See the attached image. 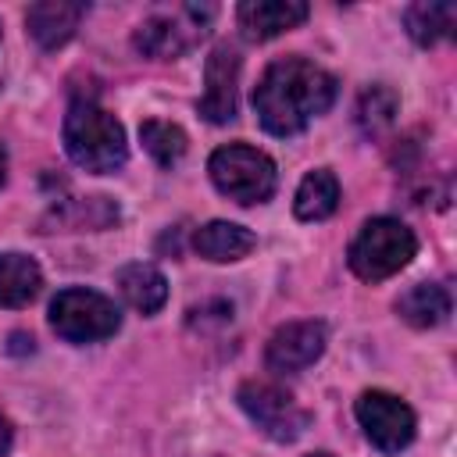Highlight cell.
<instances>
[{
	"mask_svg": "<svg viewBox=\"0 0 457 457\" xmlns=\"http://www.w3.org/2000/svg\"><path fill=\"white\" fill-rule=\"evenodd\" d=\"M336 104V79L307 57H278L253 89V111L271 136H296Z\"/></svg>",
	"mask_w": 457,
	"mask_h": 457,
	"instance_id": "1",
	"label": "cell"
},
{
	"mask_svg": "<svg viewBox=\"0 0 457 457\" xmlns=\"http://www.w3.org/2000/svg\"><path fill=\"white\" fill-rule=\"evenodd\" d=\"M64 150L79 168H86L93 175L118 171L129 157L121 121L93 100H75L68 107V114H64Z\"/></svg>",
	"mask_w": 457,
	"mask_h": 457,
	"instance_id": "2",
	"label": "cell"
},
{
	"mask_svg": "<svg viewBox=\"0 0 457 457\" xmlns=\"http://www.w3.org/2000/svg\"><path fill=\"white\" fill-rule=\"evenodd\" d=\"M418 253L414 232L396 218H371L361 225V232L350 243V268L364 282H382L411 264Z\"/></svg>",
	"mask_w": 457,
	"mask_h": 457,
	"instance_id": "3",
	"label": "cell"
},
{
	"mask_svg": "<svg viewBox=\"0 0 457 457\" xmlns=\"http://www.w3.org/2000/svg\"><path fill=\"white\" fill-rule=\"evenodd\" d=\"M214 14H218L214 4H179L171 11H157L136 29L132 46L150 61L182 57L207 36Z\"/></svg>",
	"mask_w": 457,
	"mask_h": 457,
	"instance_id": "4",
	"label": "cell"
},
{
	"mask_svg": "<svg viewBox=\"0 0 457 457\" xmlns=\"http://www.w3.org/2000/svg\"><path fill=\"white\" fill-rule=\"evenodd\" d=\"M207 171H211V182L218 186V193L243 204V207L264 204L275 193V182H278L275 161L268 154L246 146V143L218 146L207 161Z\"/></svg>",
	"mask_w": 457,
	"mask_h": 457,
	"instance_id": "5",
	"label": "cell"
},
{
	"mask_svg": "<svg viewBox=\"0 0 457 457\" xmlns=\"http://www.w3.org/2000/svg\"><path fill=\"white\" fill-rule=\"evenodd\" d=\"M50 328L68 343H96L121 328V311L114 300L93 289H61L50 303Z\"/></svg>",
	"mask_w": 457,
	"mask_h": 457,
	"instance_id": "6",
	"label": "cell"
},
{
	"mask_svg": "<svg viewBox=\"0 0 457 457\" xmlns=\"http://www.w3.org/2000/svg\"><path fill=\"white\" fill-rule=\"evenodd\" d=\"M236 400L250 414V421L268 439H275V443H296L307 432V425H311V414L282 386H271V382H243L239 393H236Z\"/></svg>",
	"mask_w": 457,
	"mask_h": 457,
	"instance_id": "7",
	"label": "cell"
},
{
	"mask_svg": "<svg viewBox=\"0 0 457 457\" xmlns=\"http://www.w3.org/2000/svg\"><path fill=\"white\" fill-rule=\"evenodd\" d=\"M353 414H357L364 436L371 439V446H378L382 453H400L403 446H411V439L418 432L414 411L400 396L382 393V389L361 393L353 403Z\"/></svg>",
	"mask_w": 457,
	"mask_h": 457,
	"instance_id": "8",
	"label": "cell"
},
{
	"mask_svg": "<svg viewBox=\"0 0 457 457\" xmlns=\"http://www.w3.org/2000/svg\"><path fill=\"white\" fill-rule=\"evenodd\" d=\"M325 339H328V332L321 321H289V325L275 328V336L268 339L264 361L278 375H296L325 353Z\"/></svg>",
	"mask_w": 457,
	"mask_h": 457,
	"instance_id": "9",
	"label": "cell"
},
{
	"mask_svg": "<svg viewBox=\"0 0 457 457\" xmlns=\"http://www.w3.org/2000/svg\"><path fill=\"white\" fill-rule=\"evenodd\" d=\"M207 89L200 96V114L211 125H225L236 118V89H239V54L228 43H218L204 68Z\"/></svg>",
	"mask_w": 457,
	"mask_h": 457,
	"instance_id": "10",
	"label": "cell"
},
{
	"mask_svg": "<svg viewBox=\"0 0 457 457\" xmlns=\"http://www.w3.org/2000/svg\"><path fill=\"white\" fill-rule=\"evenodd\" d=\"M303 18H307V4L303 0H243L236 7L239 32L250 43L275 39V36L296 29Z\"/></svg>",
	"mask_w": 457,
	"mask_h": 457,
	"instance_id": "11",
	"label": "cell"
},
{
	"mask_svg": "<svg viewBox=\"0 0 457 457\" xmlns=\"http://www.w3.org/2000/svg\"><path fill=\"white\" fill-rule=\"evenodd\" d=\"M86 14V4H68V0H43V4H32L25 11V25H29V36L43 46V50H57L64 46L79 21Z\"/></svg>",
	"mask_w": 457,
	"mask_h": 457,
	"instance_id": "12",
	"label": "cell"
},
{
	"mask_svg": "<svg viewBox=\"0 0 457 457\" xmlns=\"http://www.w3.org/2000/svg\"><path fill=\"white\" fill-rule=\"evenodd\" d=\"M193 246H196L200 257H207L214 264H228V261L246 257L257 246V236L246 225H236V221H207V225L196 228Z\"/></svg>",
	"mask_w": 457,
	"mask_h": 457,
	"instance_id": "13",
	"label": "cell"
},
{
	"mask_svg": "<svg viewBox=\"0 0 457 457\" xmlns=\"http://www.w3.org/2000/svg\"><path fill=\"white\" fill-rule=\"evenodd\" d=\"M118 289L125 296L129 307H136L139 314H157L168 300V278L146 264V261H132L118 271Z\"/></svg>",
	"mask_w": 457,
	"mask_h": 457,
	"instance_id": "14",
	"label": "cell"
},
{
	"mask_svg": "<svg viewBox=\"0 0 457 457\" xmlns=\"http://www.w3.org/2000/svg\"><path fill=\"white\" fill-rule=\"evenodd\" d=\"M403 25L418 46H436L439 39L453 36L457 25V4L446 0H418L403 11Z\"/></svg>",
	"mask_w": 457,
	"mask_h": 457,
	"instance_id": "15",
	"label": "cell"
},
{
	"mask_svg": "<svg viewBox=\"0 0 457 457\" xmlns=\"http://www.w3.org/2000/svg\"><path fill=\"white\" fill-rule=\"evenodd\" d=\"M396 314L414 328H436L450 318V293L436 282H418L396 300Z\"/></svg>",
	"mask_w": 457,
	"mask_h": 457,
	"instance_id": "16",
	"label": "cell"
},
{
	"mask_svg": "<svg viewBox=\"0 0 457 457\" xmlns=\"http://www.w3.org/2000/svg\"><path fill=\"white\" fill-rule=\"evenodd\" d=\"M43 286V271L29 253H0V307H25Z\"/></svg>",
	"mask_w": 457,
	"mask_h": 457,
	"instance_id": "17",
	"label": "cell"
},
{
	"mask_svg": "<svg viewBox=\"0 0 457 457\" xmlns=\"http://www.w3.org/2000/svg\"><path fill=\"white\" fill-rule=\"evenodd\" d=\"M339 207V182L328 168H314L303 175L293 196V211L300 221H321Z\"/></svg>",
	"mask_w": 457,
	"mask_h": 457,
	"instance_id": "18",
	"label": "cell"
},
{
	"mask_svg": "<svg viewBox=\"0 0 457 457\" xmlns=\"http://www.w3.org/2000/svg\"><path fill=\"white\" fill-rule=\"evenodd\" d=\"M114 221H118V204H111L107 196H86V200H71V204L54 207V214H50L46 225L79 232V228H107Z\"/></svg>",
	"mask_w": 457,
	"mask_h": 457,
	"instance_id": "19",
	"label": "cell"
},
{
	"mask_svg": "<svg viewBox=\"0 0 457 457\" xmlns=\"http://www.w3.org/2000/svg\"><path fill=\"white\" fill-rule=\"evenodd\" d=\"M139 139H143V150H146L161 168L179 164V161L186 157V146H189L186 132H182L179 125H171V121H161V118L143 121V125H139Z\"/></svg>",
	"mask_w": 457,
	"mask_h": 457,
	"instance_id": "20",
	"label": "cell"
},
{
	"mask_svg": "<svg viewBox=\"0 0 457 457\" xmlns=\"http://www.w3.org/2000/svg\"><path fill=\"white\" fill-rule=\"evenodd\" d=\"M396 111H400V100H396V93L389 86H371L357 100V121H361V129L368 136L386 132L396 121Z\"/></svg>",
	"mask_w": 457,
	"mask_h": 457,
	"instance_id": "21",
	"label": "cell"
},
{
	"mask_svg": "<svg viewBox=\"0 0 457 457\" xmlns=\"http://www.w3.org/2000/svg\"><path fill=\"white\" fill-rule=\"evenodd\" d=\"M7 446H11V425L0 418V457L7 453Z\"/></svg>",
	"mask_w": 457,
	"mask_h": 457,
	"instance_id": "22",
	"label": "cell"
},
{
	"mask_svg": "<svg viewBox=\"0 0 457 457\" xmlns=\"http://www.w3.org/2000/svg\"><path fill=\"white\" fill-rule=\"evenodd\" d=\"M4 168H7V161H4V146H0V182H4Z\"/></svg>",
	"mask_w": 457,
	"mask_h": 457,
	"instance_id": "23",
	"label": "cell"
},
{
	"mask_svg": "<svg viewBox=\"0 0 457 457\" xmlns=\"http://www.w3.org/2000/svg\"><path fill=\"white\" fill-rule=\"evenodd\" d=\"M311 457H328V453H311Z\"/></svg>",
	"mask_w": 457,
	"mask_h": 457,
	"instance_id": "24",
	"label": "cell"
}]
</instances>
